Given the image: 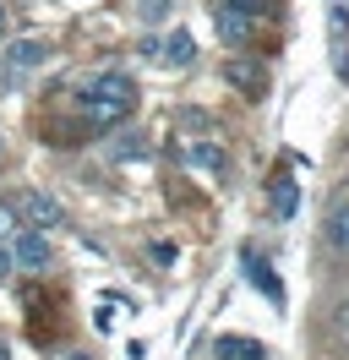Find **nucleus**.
I'll return each mask as SVG.
<instances>
[{"label":"nucleus","instance_id":"obj_17","mask_svg":"<svg viewBox=\"0 0 349 360\" xmlns=\"http://www.w3.org/2000/svg\"><path fill=\"white\" fill-rule=\"evenodd\" d=\"M153 262H174V246H170V240H153Z\"/></svg>","mask_w":349,"mask_h":360},{"label":"nucleus","instance_id":"obj_14","mask_svg":"<svg viewBox=\"0 0 349 360\" xmlns=\"http://www.w3.org/2000/svg\"><path fill=\"white\" fill-rule=\"evenodd\" d=\"M11 229H17V207H11V202H0V240H6Z\"/></svg>","mask_w":349,"mask_h":360},{"label":"nucleus","instance_id":"obj_20","mask_svg":"<svg viewBox=\"0 0 349 360\" xmlns=\"http://www.w3.org/2000/svg\"><path fill=\"white\" fill-rule=\"evenodd\" d=\"M6 33H11V17H6V6H0V39H6Z\"/></svg>","mask_w":349,"mask_h":360},{"label":"nucleus","instance_id":"obj_12","mask_svg":"<svg viewBox=\"0 0 349 360\" xmlns=\"http://www.w3.org/2000/svg\"><path fill=\"white\" fill-rule=\"evenodd\" d=\"M218 360H262L257 338H218Z\"/></svg>","mask_w":349,"mask_h":360},{"label":"nucleus","instance_id":"obj_21","mask_svg":"<svg viewBox=\"0 0 349 360\" xmlns=\"http://www.w3.org/2000/svg\"><path fill=\"white\" fill-rule=\"evenodd\" d=\"M0 360H11V349H6V344H0Z\"/></svg>","mask_w":349,"mask_h":360},{"label":"nucleus","instance_id":"obj_8","mask_svg":"<svg viewBox=\"0 0 349 360\" xmlns=\"http://www.w3.org/2000/svg\"><path fill=\"white\" fill-rule=\"evenodd\" d=\"M251 17H240V11H229V6H218V33L229 39V44H251Z\"/></svg>","mask_w":349,"mask_h":360},{"label":"nucleus","instance_id":"obj_4","mask_svg":"<svg viewBox=\"0 0 349 360\" xmlns=\"http://www.w3.org/2000/svg\"><path fill=\"white\" fill-rule=\"evenodd\" d=\"M327 44H333V71H338V82H349V6L344 0L327 6Z\"/></svg>","mask_w":349,"mask_h":360},{"label":"nucleus","instance_id":"obj_1","mask_svg":"<svg viewBox=\"0 0 349 360\" xmlns=\"http://www.w3.org/2000/svg\"><path fill=\"white\" fill-rule=\"evenodd\" d=\"M77 115H82L93 131H115L120 120L137 115V82L126 71H99L93 82L77 88Z\"/></svg>","mask_w":349,"mask_h":360},{"label":"nucleus","instance_id":"obj_13","mask_svg":"<svg viewBox=\"0 0 349 360\" xmlns=\"http://www.w3.org/2000/svg\"><path fill=\"white\" fill-rule=\"evenodd\" d=\"M218 6H229V11H240V17H251V22H262V17L273 11V0H218Z\"/></svg>","mask_w":349,"mask_h":360},{"label":"nucleus","instance_id":"obj_7","mask_svg":"<svg viewBox=\"0 0 349 360\" xmlns=\"http://www.w3.org/2000/svg\"><path fill=\"white\" fill-rule=\"evenodd\" d=\"M246 278H251V284H257V290L267 295L273 306H284V284H279V273L267 268V262H262L257 251H246Z\"/></svg>","mask_w":349,"mask_h":360},{"label":"nucleus","instance_id":"obj_18","mask_svg":"<svg viewBox=\"0 0 349 360\" xmlns=\"http://www.w3.org/2000/svg\"><path fill=\"white\" fill-rule=\"evenodd\" d=\"M338 333L349 338V306H338Z\"/></svg>","mask_w":349,"mask_h":360},{"label":"nucleus","instance_id":"obj_9","mask_svg":"<svg viewBox=\"0 0 349 360\" xmlns=\"http://www.w3.org/2000/svg\"><path fill=\"white\" fill-rule=\"evenodd\" d=\"M191 60H196V39L186 27H174L170 44H164V66H191Z\"/></svg>","mask_w":349,"mask_h":360},{"label":"nucleus","instance_id":"obj_6","mask_svg":"<svg viewBox=\"0 0 349 360\" xmlns=\"http://www.w3.org/2000/svg\"><path fill=\"white\" fill-rule=\"evenodd\" d=\"M11 257H17V268L44 273L49 262H55V246H49V235H44V229H22L17 240H11Z\"/></svg>","mask_w":349,"mask_h":360},{"label":"nucleus","instance_id":"obj_10","mask_svg":"<svg viewBox=\"0 0 349 360\" xmlns=\"http://www.w3.org/2000/svg\"><path fill=\"white\" fill-rule=\"evenodd\" d=\"M295 207H300V186L289 175H279L273 180V213H279V219H295Z\"/></svg>","mask_w":349,"mask_h":360},{"label":"nucleus","instance_id":"obj_22","mask_svg":"<svg viewBox=\"0 0 349 360\" xmlns=\"http://www.w3.org/2000/svg\"><path fill=\"white\" fill-rule=\"evenodd\" d=\"M71 360H87V355H71Z\"/></svg>","mask_w":349,"mask_h":360},{"label":"nucleus","instance_id":"obj_16","mask_svg":"<svg viewBox=\"0 0 349 360\" xmlns=\"http://www.w3.org/2000/svg\"><path fill=\"white\" fill-rule=\"evenodd\" d=\"M11 268H17V257H11V246H6V240H0V284H6V278H11Z\"/></svg>","mask_w":349,"mask_h":360},{"label":"nucleus","instance_id":"obj_3","mask_svg":"<svg viewBox=\"0 0 349 360\" xmlns=\"http://www.w3.org/2000/svg\"><path fill=\"white\" fill-rule=\"evenodd\" d=\"M11 207H17V219H22L27 229H61V224H65V207L55 202L49 191H22Z\"/></svg>","mask_w":349,"mask_h":360},{"label":"nucleus","instance_id":"obj_15","mask_svg":"<svg viewBox=\"0 0 349 360\" xmlns=\"http://www.w3.org/2000/svg\"><path fill=\"white\" fill-rule=\"evenodd\" d=\"M333 240L349 251V213H338V219H333Z\"/></svg>","mask_w":349,"mask_h":360},{"label":"nucleus","instance_id":"obj_19","mask_svg":"<svg viewBox=\"0 0 349 360\" xmlns=\"http://www.w3.org/2000/svg\"><path fill=\"white\" fill-rule=\"evenodd\" d=\"M164 6H170V0H148V6H142V11H148V17H158V11H164Z\"/></svg>","mask_w":349,"mask_h":360},{"label":"nucleus","instance_id":"obj_2","mask_svg":"<svg viewBox=\"0 0 349 360\" xmlns=\"http://www.w3.org/2000/svg\"><path fill=\"white\" fill-rule=\"evenodd\" d=\"M44 60H49V44H39V39H17V44H6V55H0V88L22 93Z\"/></svg>","mask_w":349,"mask_h":360},{"label":"nucleus","instance_id":"obj_5","mask_svg":"<svg viewBox=\"0 0 349 360\" xmlns=\"http://www.w3.org/2000/svg\"><path fill=\"white\" fill-rule=\"evenodd\" d=\"M224 82H229L235 93H246V98H262V93H267V66L235 55V60H224Z\"/></svg>","mask_w":349,"mask_h":360},{"label":"nucleus","instance_id":"obj_11","mask_svg":"<svg viewBox=\"0 0 349 360\" xmlns=\"http://www.w3.org/2000/svg\"><path fill=\"white\" fill-rule=\"evenodd\" d=\"M186 164H196V169H224V148H218V142H191V148H186Z\"/></svg>","mask_w":349,"mask_h":360}]
</instances>
